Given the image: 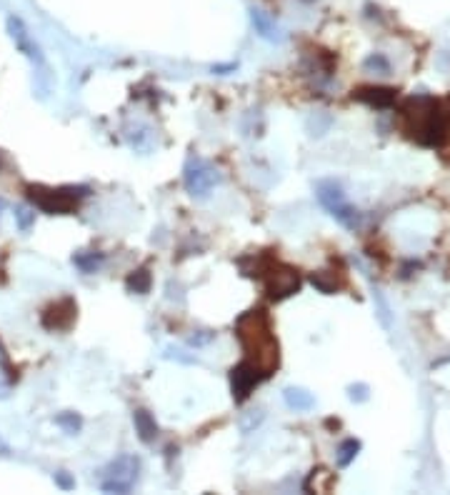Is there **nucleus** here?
<instances>
[{"instance_id":"nucleus-9","label":"nucleus","mask_w":450,"mask_h":495,"mask_svg":"<svg viewBox=\"0 0 450 495\" xmlns=\"http://www.w3.org/2000/svg\"><path fill=\"white\" fill-rule=\"evenodd\" d=\"M8 33H11V38H13V43H15L18 51L23 53L25 58H30L33 63L43 65V53H40L38 43L30 38L28 28H25V23L20 20V18H15V15L8 18Z\"/></svg>"},{"instance_id":"nucleus-11","label":"nucleus","mask_w":450,"mask_h":495,"mask_svg":"<svg viewBox=\"0 0 450 495\" xmlns=\"http://www.w3.org/2000/svg\"><path fill=\"white\" fill-rule=\"evenodd\" d=\"M251 20H253V28H256V33L260 35L263 40H268V43H280V40H283L278 23H275V18L268 15L265 11H260V8H253V11H251Z\"/></svg>"},{"instance_id":"nucleus-4","label":"nucleus","mask_w":450,"mask_h":495,"mask_svg":"<svg viewBox=\"0 0 450 495\" xmlns=\"http://www.w3.org/2000/svg\"><path fill=\"white\" fill-rule=\"evenodd\" d=\"M220 183V173L211 160L200 158V155H190L183 168V185L193 198H208L211 190Z\"/></svg>"},{"instance_id":"nucleus-16","label":"nucleus","mask_w":450,"mask_h":495,"mask_svg":"<svg viewBox=\"0 0 450 495\" xmlns=\"http://www.w3.org/2000/svg\"><path fill=\"white\" fill-rule=\"evenodd\" d=\"M358 453H360V440H355V438L343 440V443L338 445V453H336L338 468H348L350 463L355 461V456H358Z\"/></svg>"},{"instance_id":"nucleus-18","label":"nucleus","mask_w":450,"mask_h":495,"mask_svg":"<svg viewBox=\"0 0 450 495\" xmlns=\"http://www.w3.org/2000/svg\"><path fill=\"white\" fill-rule=\"evenodd\" d=\"M313 285L318 288L320 293H325V296H333V293L340 288V280L333 278L331 270H323V273H315L313 275Z\"/></svg>"},{"instance_id":"nucleus-6","label":"nucleus","mask_w":450,"mask_h":495,"mask_svg":"<svg viewBox=\"0 0 450 495\" xmlns=\"http://www.w3.org/2000/svg\"><path fill=\"white\" fill-rule=\"evenodd\" d=\"M265 378L268 376H265L253 360H243V363L235 365V368L230 370V390H233L235 403L248 400V395H251Z\"/></svg>"},{"instance_id":"nucleus-22","label":"nucleus","mask_w":450,"mask_h":495,"mask_svg":"<svg viewBox=\"0 0 450 495\" xmlns=\"http://www.w3.org/2000/svg\"><path fill=\"white\" fill-rule=\"evenodd\" d=\"M0 370L8 376V381H18V370L11 365V358H8V350L3 348V341H0Z\"/></svg>"},{"instance_id":"nucleus-14","label":"nucleus","mask_w":450,"mask_h":495,"mask_svg":"<svg viewBox=\"0 0 450 495\" xmlns=\"http://www.w3.org/2000/svg\"><path fill=\"white\" fill-rule=\"evenodd\" d=\"M103 263H105V256L98 251H80L73 256V265L78 268V270H83V273H95Z\"/></svg>"},{"instance_id":"nucleus-27","label":"nucleus","mask_w":450,"mask_h":495,"mask_svg":"<svg viewBox=\"0 0 450 495\" xmlns=\"http://www.w3.org/2000/svg\"><path fill=\"white\" fill-rule=\"evenodd\" d=\"M3 208H6V200L0 198V213H3Z\"/></svg>"},{"instance_id":"nucleus-5","label":"nucleus","mask_w":450,"mask_h":495,"mask_svg":"<svg viewBox=\"0 0 450 495\" xmlns=\"http://www.w3.org/2000/svg\"><path fill=\"white\" fill-rule=\"evenodd\" d=\"M138 470H140V461L135 456H118L103 470L100 490L103 493H131L138 480Z\"/></svg>"},{"instance_id":"nucleus-2","label":"nucleus","mask_w":450,"mask_h":495,"mask_svg":"<svg viewBox=\"0 0 450 495\" xmlns=\"http://www.w3.org/2000/svg\"><path fill=\"white\" fill-rule=\"evenodd\" d=\"M25 195L33 203V208L48 213V216H70L78 211V203L91 195L86 185H65V188H46V185H28Z\"/></svg>"},{"instance_id":"nucleus-24","label":"nucleus","mask_w":450,"mask_h":495,"mask_svg":"<svg viewBox=\"0 0 450 495\" xmlns=\"http://www.w3.org/2000/svg\"><path fill=\"white\" fill-rule=\"evenodd\" d=\"M238 65L235 63H228V65H213V73H218V75H225V73H230V70H235Z\"/></svg>"},{"instance_id":"nucleus-15","label":"nucleus","mask_w":450,"mask_h":495,"mask_svg":"<svg viewBox=\"0 0 450 495\" xmlns=\"http://www.w3.org/2000/svg\"><path fill=\"white\" fill-rule=\"evenodd\" d=\"M128 291L131 293H138V296H145L150 291V285H153V278H150V270L148 268H140V270H133L126 280Z\"/></svg>"},{"instance_id":"nucleus-19","label":"nucleus","mask_w":450,"mask_h":495,"mask_svg":"<svg viewBox=\"0 0 450 495\" xmlns=\"http://www.w3.org/2000/svg\"><path fill=\"white\" fill-rule=\"evenodd\" d=\"M15 220H18V228L23 230V233H28V230L33 228V223H35V211L33 208H28V205H18L15 208Z\"/></svg>"},{"instance_id":"nucleus-17","label":"nucleus","mask_w":450,"mask_h":495,"mask_svg":"<svg viewBox=\"0 0 450 495\" xmlns=\"http://www.w3.org/2000/svg\"><path fill=\"white\" fill-rule=\"evenodd\" d=\"M363 68L368 73H378V75H390V60H388L383 53H371V55L363 60Z\"/></svg>"},{"instance_id":"nucleus-26","label":"nucleus","mask_w":450,"mask_h":495,"mask_svg":"<svg viewBox=\"0 0 450 495\" xmlns=\"http://www.w3.org/2000/svg\"><path fill=\"white\" fill-rule=\"evenodd\" d=\"M3 168H6V158H3V153H0V173H3Z\"/></svg>"},{"instance_id":"nucleus-1","label":"nucleus","mask_w":450,"mask_h":495,"mask_svg":"<svg viewBox=\"0 0 450 495\" xmlns=\"http://www.w3.org/2000/svg\"><path fill=\"white\" fill-rule=\"evenodd\" d=\"M235 336L245 353L251 355L248 360H253L265 376H270L278 365V343L270 330L268 315L263 310H248L235 323Z\"/></svg>"},{"instance_id":"nucleus-12","label":"nucleus","mask_w":450,"mask_h":495,"mask_svg":"<svg viewBox=\"0 0 450 495\" xmlns=\"http://www.w3.org/2000/svg\"><path fill=\"white\" fill-rule=\"evenodd\" d=\"M133 423H135V433L143 443H153L158 438V423H155V418L145 408H138L133 413Z\"/></svg>"},{"instance_id":"nucleus-23","label":"nucleus","mask_w":450,"mask_h":495,"mask_svg":"<svg viewBox=\"0 0 450 495\" xmlns=\"http://www.w3.org/2000/svg\"><path fill=\"white\" fill-rule=\"evenodd\" d=\"M55 483L60 485V488H63V490L75 488V480L70 478V475H68V473H65V470H58V473H55Z\"/></svg>"},{"instance_id":"nucleus-28","label":"nucleus","mask_w":450,"mask_h":495,"mask_svg":"<svg viewBox=\"0 0 450 495\" xmlns=\"http://www.w3.org/2000/svg\"><path fill=\"white\" fill-rule=\"evenodd\" d=\"M303 3H313V0H303Z\"/></svg>"},{"instance_id":"nucleus-13","label":"nucleus","mask_w":450,"mask_h":495,"mask_svg":"<svg viewBox=\"0 0 450 495\" xmlns=\"http://www.w3.org/2000/svg\"><path fill=\"white\" fill-rule=\"evenodd\" d=\"M283 398L288 403V408L298 410V413H308V410L315 408V398L308 393V390H303V388H285L283 390Z\"/></svg>"},{"instance_id":"nucleus-10","label":"nucleus","mask_w":450,"mask_h":495,"mask_svg":"<svg viewBox=\"0 0 450 495\" xmlns=\"http://www.w3.org/2000/svg\"><path fill=\"white\" fill-rule=\"evenodd\" d=\"M353 98L365 105H371V108H390L398 98V91L395 88H385V86H363L358 91H353Z\"/></svg>"},{"instance_id":"nucleus-3","label":"nucleus","mask_w":450,"mask_h":495,"mask_svg":"<svg viewBox=\"0 0 450 495\" xmlns=\"http://www.w3.org/2000/svg\"><path fill=\"white\" fill-rule=\"evenodd\" d=\"M315 195H318L320 205H323L325 211L331 213L338 223H340L343 228L348 230H355L360 225V213L358 208L348 203L345 193H343V185L336 180H320L315 185Z\"/></svg>"},{"instance_id":"nucleus-20","label":"nucleus","mask_w":450,"mask_h":495,"mask_svg":"<svg viewBox=\"0 0 450 495\" xmlns=\"http://www.w3.org/2000/svg\"><path fill=\"white\" fill-rule=\"evenodd\" d=\"M55 423L63 428L65 433H70V435H75V433L83 428V421H80V416H75V413H60V416L55 418Z\"/></svg>"},{"instance_id":"nucleus-21","label":"nucleus","mask_w":450,"mask_h":495,"mask_svg":"<svg viewBox=\"0 0 450 495\" xmlns=\"http://www.w3.org/2000/svg\"><path fill=\"white\" fill-rule=\"evenodd\" d=\"M348 398L353 400V403H365V400L371 398V388L365 385V383H355V385L348 388Z\"/></svg>"},{"instance_id":"nucleus-25","label":"nucleus","mask_w":450,"mask_h":495,"mask_svg":"<svg viewBox=\"0 0 450 495\" xmlns=\"http://www.w3.org/2000/svg\"><path fill=\"white\" fill-rule=\"evenodd\" d=\"M211 338H213L211 333H208V336H193V338H190V345H206Z\"/></svg>"},{"instance_id":"nucleus-8","label":"nucleus","mask_w":450,"mask_h":495,"mask_svg":"<svg viewBox=\"0 0 450 495\" xmlns=\"http://www.w3.org/2000/svg\"><path fill=\"white\" fill-rule=\"evenodd\" d=\"M75 313H78V305H75L73 298H63V301H55L53 305H48L46 310H43L40 323H43L46 330H53V333L68 330L70 325L75 323Z\"/></svg>"},{"instance_id":"nucleus-7","label":"nucleus","mask_w":450,"mask_h":495,"mask_svg":"<svg viewBox=\"0 0 450 495\" xmlns=\"http://www.w3.org/2000/svg\"><path fill=\"white\" fill-rule=\"evenodd\" d=\"M300 288V278L293 268L280 265V263H273L265 270V291L273 301H283V298L293 296Z\"/></svg>"}]
</instances>
